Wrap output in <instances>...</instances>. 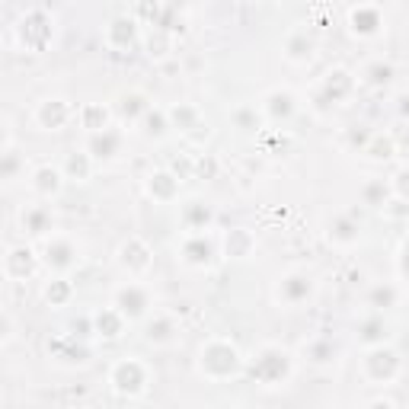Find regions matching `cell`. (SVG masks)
Instances as JSON below:
<instances>
[{
	"instance_id": "1",
	"label": "cell",
	"mask_w": 409,
	"mask_h": 409,
	"mask_svg": "<svg viewBox=\"0 0 409 409\" xmlns=\"http://www.w3.org/2000/svg\"><path fill=\"white\" fill-rule=\"evenodd\" d=\"M144 381H147V371H144V364H138L134 358L119 361L112 368V383L119 393H141V390H144Z\"/></svg>"
},
{
	"instance_id": "2",
	"label": "cell",
	"mask_w": 409,
	"mask_h": 409,
	"mask_svg": "<svg viewBox=\"0 0 409 409\" xmlns=\"http://www.w3.org/2000/svg\"><path fill=\"white\" fill-rule=\"evenodd\" d=\"M147 304H151V300H147V291L141 285H134V281H128L125 288L115 291V307H119V313H121V317H128V320L144 317Z\"/></svg>"
},
{
	"instance_id": "3",
	"label": "cell",
	"mask_w": 409,
	"mask_h": 409,
	"mask_svg": "<svg viewBox=\"0 0 409 409\" xmlns=\"http://www.w3.org/2000/svg\"><path fill=\"white\" fill-rule=\"evenodd\" d=\"M70 115H74V109L64 99H45V102H38V109H36V121L45 131H61L70 121Z\"/></svg>"
},
{
	"instance_id": "4",
	"label": "cell",
	"mask_w": 409,
	"mask_h": 409,
	"mask_svg": "<svg viewBox=\"0 0 409 409\" xmlns=\"http://www.w3.org/2000/svg\"><path fill=\"white\" fill-rule=\"evenodd\" d=\"M42 259L48 262V268H58V272H67L70 266H77V246L64 236H51L42 249Z\"/></svg>"
},
{
	"instance_id": "5",
	"label": "cell",
	"mask_w": 409,
	"mask_h": 409,
	"mask_svg": "<svg viewBox=\"0 0 409 409\" xmlns=\"http://www.w3.org/2000/svg\"><path fill=\"white\" fill-rule=\"evenodd\" d=\"M36 268V253L29 246H10L4 256V272L13 281H26V275Z\"/></svg>"
},
{
	"instance_id": "6",
	"label": "cell",
	"mask_w": 409,
	"mask_h": 409,
	"mask_svg": "<svg viewBox=\"0 0 409 409\" xmlns=\"http://www.w3.org/2000/svg\"><path fill=\"white\" fill-rule=\"evenodd\" d=\"M211 364H224V371L234 374L236 364H240V355L227 342H211L208 349H202V371H211Z\"/></svg>"
},
{
	"instance_id": "7",
	"label": "cell",
	"mask_w": 409,
	"mask_h": 409,
	"mask_svg": "<svg viewBox=\"0 0 409 409\" xmlns=\"http://www.w3.org/2000/svg\"><path fill=\"white\" fill-rule=\"evenodd\" d=\"M121 249H125V253L119 256V262L128 268V272H131V275L147 272V266H151V259H147V256H151V253H147V246L138 240V236H134V240H128Z\"/></svg>"
},
{
	"instance_id": "8",
	"label": "cell",
	"mask_w": 409,
	"mask_h": 409,
	"mask_svg": "<svg viewBox=\"0 0 409 409\" xmlns=\"http://www.w3.org/2000/svg\"><path fill=\"white\" fill-rule=\"evenodd\" d=\"M310 278H307V275H285V278H281V285H278V298L285 300V304H300V300L307 298V294H310Z\"/></svg>"
},
{
	"instance_id": "9",
	"label": "cell",
	"mask_w": 409,
	"mask_h": 409,
	"mask_svg": "<svg viewBox=\"0 0 409 409\" xmlns=\"http://www.w3.org/2000/svg\"><path fill=\"white\" fill-rule=\"evenodd\" d=\"M32 189H36L38 195H55V192L61 189V173H58L55 166H38V170L32 173Z\"/></svg>"
},
{
	"instance_id": "10",
	"label": "cell",
	"mask_w": 409,
	"mask_h": 409,
	"mask_svg": "<svg viewBox=\"0 0 409 409\" xmlns=\"http://www.w3.org/2000/svg\"><path fill=\"white\" fill-rule=\"evenodd\" d=\"M19 221H23V230H29V234H45L51 217L45 208H26L23 214H19Z\"/></svg>"
},
{
	"instance_id": "11",
	"label": "cell",
	"mask_w": 409,
	"mask_h": 409,
	"mask_svg": "<svg viewBox=\"0 0 409 409\" xmlns=\"http://www.w3.org/2000/svg\"><path fill=\"white\" fill-rule=\"evenodd\" d=\"M185 262H192V266H204V262L211 259V246L204 243V236H195V240L185 243Z\"/></svg>"
},
{
	"instance_id": "12",
	"label": "cell",
	"mask_w": 409,
	"mask_h": 409,
	"mask_svg": "<svg viewBox=\"0 0 409 409\" xmlns=\"http://www.w3.org/2000/svg\"><path fill=\"white\" fill-rule=\"evenodd\" d=\"M112 147H119V134H112L106 128V131H99V134H93V138H89V151L96 153V157H112Z\"/></svg>"
},
{
	"instance_id": "13",
	"label": "cell",
	"mask_w": 409,
	"mask_h": 409,
	"mask_svg": "<svg viewBox=\"0 0 409 409\" xmlns=\"http://www.w3.org/2000/svg\"><path fill=\"white\" fill-rule=\"evenodd\" d=\"M121 313L119 310H106V313H99V317H96V323H99V329H106L102 332V336H109V339H115L119 336V329H121Z\"/></svg>"
},
{
	"instance_id": "14",
	"label": "cell",
	"mask_w": 409,
	"mask_h": 409,
	"mask_svg": "<svg viewBox=\"0 0 409 409\" xmlns=\"http://www.w3.org/2000/svg\"><path fill=\"white\" fill-rule=\"evenodd\" d=\"M67 294H70V288H67V281H64V278H55L48 288H45V300H48V304H64Z\"/></svg>"
},
{
	"instance_id": "15",
	"label": "cell",
	"mask_w": 409,
	"mask_h": 409,
	"mask_svg": "<svg viewBox=\"0 0 409 409\" xmlns=\"http://www.w3.org/2000/svg\"><path fill=\"white\" fill-rule=\"evenodd\" d=\"M67 170H70V173H77V176H87V163H83V153H80V157H70Z\"/></svg>"
},
{
	"instance_id": "16",
	"label": "cell",
	"mask_w": 409,
	"mask_h": 409,
	"mask_svg": "<svg viewBox=\"0 0 409 409\" xmlns=\"http://www.w3.org/2000/svg\"><path fill=\"white\" fill-rule=\"evenodd\" d=\"M13 339V320H10V313H4V345Z\"/></svg>"
}]
</instances>
